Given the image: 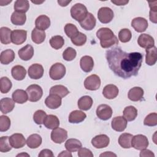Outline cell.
<instances>
[{
  "mask_svg": "<svg viewBox=\"0 0 157 157\" xmlns=\"http://www.w3.org/2000/svg\"><path fill=\"white\" fill-rule=\"evenodd\" d=\"M105 57L109 68L115 75L124 79L137 75L143 60L140 53H127L118 47L107 50Z\"/></svg>",
  "mask_w": 157,
  "mask_h": 157,
  "instance_id": "1",
  "label": "cell"
},
{
  "mask_svg": "<svg viewBox=\"0 0 157 157\" xmlns=\"http://www.w3.org/2000/svg\"><path fill=\"white\" fill-rule=\"evenodd\" d=\"M96 36L100 40L101 46L104 48H109L118 44V39L113 32L108 28H101L96 32Z\"/></svg>",
  "mask_w": 157,
  "mask_h": 157,
  "instance_id": "2",
  "label": "cell"
},
{
  "mask_svg": "<svg viewBox=\"0 0 157 157\" xmlns=\"http://www.w3.org/2000/svg\"><path fill=\"white\" fill-rule=\"evenodd\" d=\"M88 10L85 6L81 3H77L71 9V15L72 18L80 22L86 17Z\"/></svg>",
  "mask_w": 157,
  "mask_h": 157,
  "instance_id": "3",
  "label": "cell"
},
{
  "mask_svg": "<svg viewBox=\"0 0 157 157\" xmlns=\"http://www.w3.org/2000/svg\"><path fill=\"white\" fill-rule=\"evenodd\" d=\"M26 91L28 96V100L31 102L38 101L43 95L42 88L36 84H33L28 86Z\"/></svg>",
  "mask_w": 157,
  "mask_h": 157,
  "instance_id": "4",
  "label": "cell"
},
{
  "mask_svg": "<svg viewBox=\"0 0 157 157\" xmlns=\"http://www.w3.org/2000/svg\"><path fill=\"white\" fill-rule=\"evenodd\" d=\"M65 74L66 67L60 63H56L53 64L49 71V75L50 78L54 80L61 79L65 75Z\"/></svg>",
  "mask_w": 157,
  "mask_h": 157,
  "instance_id": "5",
  "label": "cell"
},
{
  "mask_svg": "<svg viewBox=\"0 0 157 157\" xmlns=\"http://www.w3.org/2000/svg\"><path fill=\"white\" fill-rule=\"evenodd\" d=\"M149 142L147 137L142 134H137L132 137L131 146L136 150H141L148 146Z\"/></svg>",
  "mask_w": 157,
  "mask_h": 157,
  "instance_id": "6",
  "label": "cell"
},
{
  "mask_svg": "<svg viewBox=\"0 0 157 157\" xmlns=\"http://www.w3.org/2000/svg\"><path fill=\"white\" fill-rule=\"evenodd\" d=\"M113 10L107 7H102L100 8L98 12V18L102 23H109L113 18Z\"/></svg>",
  "mask_w": 157,
  "mask_h": 157,
  "instance_id": "7",
  "label": "cell"
},
{
  "mask_svg": "<svg viewBox=\"0 0 157 157\" xmlns=\"http://www.w3.org/2000/svg\"><path fill=\"white\" fill-rule=\"evenodd\" d=\"M101 86V79L96 74H92L86 78L84 81V86L86 90L95 91L99 88Z\"/></svg>",
  "mask_w": 157,
  "mask_h": 157,
  "instance_id": "8",
  "label": "cell"
},
{
  "mask_svg": "<svg viewBox=\"0 0 157 157\" xmlns=\"http://www.w3.org/2000/svg\"><path fill=\"white\" fill-rule=\"evenodd\" d=\"M67 138V132L66 130L60 128H56L51 132V139L56 144H61Z\"/></svg>",
  "mask_w": 157,
  "mask_h": 157,
  "instance_id": "9",
  "label": "cell"
},
{
  "mask_svg": "<svg viewBox=\"0 0 157 157\" xmlns=\"http://www.w3.org/2000/svg\"><path fill=\"white\" fill-rule=\"evenodd\" d=\"M96 115L102 120H107L112 115V109L109 105L101 104L96 109Z\"/></svg>",
  "mask_w": 157,
  "mask_h": 157,
  "instance_id": "10",
  "label": "cell"
},
{
  "mask_svg": "<svg viewBox=\"0 0 157 157\" xmlns=\"http://www.w3.org/2000/svg\"><path fill=\"white\" fill-rule=\"evenodd\" d=\"M27 37V31L22 29H15L12 31L11 40L15 45H21L24 43Z\"/></svg>",
  "mask_w": 157,
  "mask_h": 157,
  "instance_id": "11",
  "label": "cell"
},
{
  "mask_svg": "<svg viewBox=\"0 0 157 157\" xmlns=\"http://www.w3.org/2000/svg\"><path fill=\"white\" fill-rule=\"evenodd\" d=\"M110 142L109 137L105 134L96 136L91 140L92 145L96 148H103L107 147Z\"/></svg>",
  "mask_w": 157,
  "mask_h": 157,
  "instance_id": "12",
  "label": "cell"
},
{
  "mask_svg": "<svg viewBox=\"0 0 157 157\" xmlns=\"http://www.w3.org/2000/svg\"><path fill=\"white\" fill-rule=\"evenodd\" d=\"M9 142L11 146L16 149L23 147L26 144L25 138L22 134L15 133L9 137Z\"/></svg>",
  "mask_w": 157,
  "mask_h": 157,
  "instance_id": "13",
  "label": "cell"
},
{
  "mask_svg": "<svg viewBox=\"0 0 157 157\" xmlns=\"http://www.w3.org/2000/svg\"><path fill=\"white\" fill-rule=\"evenodd\" d=\"M28 75L32 79H39L44 74L43 66L40 64H33L28 68Z\"/></svg>",
  "mask_w": 157,
  "mask_h": 157,
  "instance_id": "14",
  "label": "cell"
},
{
  "mask_svg": "<svg viewBox=\"0 0 157 157\" xmlns=\"http://www.w3.org/2000/svg\"><path fill=\"white\" fill-rule=\"evenodd\" d=\"M137 43L140 47L145 49L151 48L155 46V40L152 36L147 34H142L137 39Z\"/></svg>",
  "mask_w": 157,
  "mask_h": 157,
  "instance_id": "15",
  "label": "cell"
},
{
  "mask_svg": "<svg viewBox=\"0 0 157 157\" xmlns=\"http://www.w3.org/2000/svg\"><path fill=\"white\" fill-rule=\"evenodd\" d=\"M131 26L137 33H142L147 29L148 21L144 18L136 17L131 21Z\"/></svg>",
  "mask_w": 157,
  "mask_h": 157,
  "instance_id": "16",
  "label": "cell"
},
{
  "mask_svg": "<svg viewBox=\"0 0 157 157\" xmlns=\"http://www.w3.org/2000/svg\"><path fill=\"white\" fill-rule=\"evenodd\" d=\"M112 128L118 132H123L127 126V120L122 116L114 117L111 123Z\"/></svg>",
  "mask_w": 157,
  "mask_h": 157,
  "instance_id": "17",
  "label": "cell"
},
{
  "mask_svg": "<svg viewBox=\"0 0 157 157\" xmlns=\"http://www.w3.org/2000/svg\"><path fill=\"white\" fill-rule=\"evenodd\" d=\"M80 23V26L87 31L92 30L96 26V20L94 16L91 13L88 12L87 13L86 17L85 18L84 20L81 21Z\"/></svg>",
  "mask_w": 157,
  "mask_h": 157,
  "instance_id": "18",
  "label": "cell"
},
{
  "mask_svg": "<svg viewBox=\"0 0 157 157\" xmlns=\"http://www.w3.org/2000/svg\"><path fill=\"white\" fill-rule=\"evenodd\" d=\"M45 104L51 109H56L61 105V98L58 95L50 94L45 99Z\"/></svg>",
  "mask_w": 157,
  "mask_h": 157,
  "instance_id": "19",
  "label": "cell"
},
{
  "mask_svg": "<svg viewBox=\"0 0 157 157\" xmlns=\"http://www.w3.org/2000/svg\"><path fill=\"white\" fill-rule=\"evenodd\" d=\"M15 107V102L13 99L9 98H4L0 101V109L1 112L6 114L13 110Z\"/></svg>",
  "mask_w": 157,
  "mask_h": 157,
  "instance_id": "20",
  "label": "cell"
},
{
  "mask_svg": "<svg viewBox=\"0 0 157 157\" xmlns=\"http://www.w3.org/2000/svg\"><path fill=\"white\" fill-rule=\"evenodd\" d=\"M18 56L20 59L24 61L31 59L34 55V48L32 45L28 44L20 48L18 52Z\"/></svg>",
  "mask_w": 157,
  "mask_h": 157,
  "instance_id": "21",
  "label": "cell"
},
{
  "mask_svg": "<svg viewBox=\"0 0 157 157\" xmlns=\"http://www.w3.org/2000/svg\"><path fill=\"white\" fill-rule=\"evenodd\" d=\"M119 93V90L117 86L113 84H109L104 86L102 94L104 96L108 99L115 98Z\"/></svg>",
  "mask_w": 157,
  "mask_h": 157,
  "instance_id": "22",
  "label": "cell"
},
{
  "mask_svg": "<svg viewBox=\"0 0 157 157\" xmlns=\"http://www.w3.org/2000/svg\"><path fill=\"white\" fill-rule=\"evenodd\" d=\"M80 65L82 71H83L85 72H90L93 69V59L90 56H83L80 59Z\"/></svg>",
  "mask_w": 157,
  "mask_h": 157,
  "instance_id": "23",
  "label": "cell"
},
{
  "mask_svg": "<svg viewBox=\"0 0 157 157\" xmlns=\"http://www.w3.org/2000/svg\"><path fill=\"white\" fill-rule=\"evenodd\" d=\"M35 25L37 29L45 31L50 26V20L47 15H41L36 18Z\"/></svg>",
  "mask_w": 157,
  "mask_h": 157,
  "instance_id": "24",
  "label": "cell"
},
{
  "mask_svg": "<svg viewBox=\"0 0 157 157\" xmlns=\"http://www.w3.org/2000/svg\"><path fill=\"white\" fill-rule=\"evenodd\" d=\"M128 96L132 101H140L144 97V90L139 86L133 87L129 90Z\"/></svg>",
  "mask_w": 157,
  "mask_h": 157,
  "instance_id": "25",
  "label": "cell"
},
{
  "mask_svg": "<svg viewBox=\"0 0 157 157\" xmlns=\"http://www.w3.org/2000/svg\"><path fill=\"white\" fill-rule=\"evenodd\" d=\"M156 47L155 46L145 49L146 56H145V63L149 66L154 65L157 60V53Z\"/></svg>",
  "mask_w": 157,
  "mask_h": 157,
  "instance_id": "26",
  "label": "cell"
},
{
  "mask_svg": "<svg viewBox=\"0 0 157 157\" xmlns=\"http://www.w3.org/2000/svg\"><path fill=\"white\" fill-rule=\"evenodd\" d=\"M11 74L13 78L17 80H23L26 75V71L25 67L21 65L13 66L11 70Z\"/></svg>",
  "mask_w": 157,
  "mask_h": 157,
  "instance_id": "27",
  "label": "cell"
},
{
  "mask_svg": "<svg viewBox=\"0 0 157 157\" xmlns=\"http://www.w3.org/2000/svg\"><path fill=\"white\" fill-rule=\"evenodd\" d=\"M12 99L15 102L18 104H23L28 100V96L26 91L18 89L13 92Z\"/></svg>",
  "mask_w": 157,
  "mask_h": 157,
  "instance_id": "28",
  "label": "cell"
},
{
  "mask_svg": "<svg viewBox=\"0 0 157 157\" xmlns=\"http://www.w3.org/2000/svg\"><path fill=\"white\" fill-rule=\"evenodd\" d=\"M86 117V115L81 110H74L69 116V121L71 123H79L83 121Z\"/></svg>",
  "mask_w": 157,
  "mask_h": 157,
  "instance_id": "29",
  "label": "cell"
},
{
  "mask_svg": "<svg viewBox=\"0 0 157 157\" xmlns=\"http://www.w3.org/2000/svg\"><path fill=\"white\" fill-rule=\"evenodd\" d=\"M44 124L48 129H54L59 126V120L56 115H48L45 118Z\"/></svg>",
  "mask_w": 157,
  "mask_h": 157,
  "instance_id": "30",
  "label": "cell"
},
{
  "mask_svg": "<svg viewBox=\"0 0 157 157\" xmlns=\"http://www.w3.org/2000/svg\"><path fill=\"white\" fill-rule=\"evenodd\" d=\"M15 53L11 49H7L2 51L0 55V61L2 64H8L15 59Z\"/></svg>",
  "mask_w": 157,
  "mask_h": 157,
  "instance_id": "31",
  "label": "cell"
},
{
  "mask_svg": "<svg viewBox=\"0 0 157 157\" xmlns=\"http://www.w3.org/2000/svg\"><path fill=\"white\" fill-rule=\"evenodd\" d=\"M42 137L37 134H33L30 135L27 140L26 144L30 148H37L42 144Z\"/></svg>",
  "mask_w": 157,
  "mask_h": 157,
  "instance_id": "32",
  "label": "cell"
},
{
  "mask_svg": "<svg viewBox=\"0 0 157 157\" xmlns=\"http://www.w3.org/2000/svg\"><path fill=\"white\" fill-rule=\"evenodd\" d=\"M46 34L45 31L40 30L36 28H34L31 33V39L33 42L37 44L42 43L45 39Z\"/></svg>",
  "mask_w": 157,
  "mask_h": 157,
  "instance_id": "33",
  "label": "cell"
},
{
  "mask_svg": "<svg viewBox=\"0 0 157 157\" xmlns=\"http://www.w3.org/2000/svg\"><path fill=\"white\" fill-rule=\"evenodd\" d=\"M93 99L89 96H83L78 101V107L83 110H88L90 109L93 105Z\"/></svg>",
  "mask_w": 157,
  "mask_h": 157,
  "instance_id": "34",
  "label": "cell"
},
{
  "mask_svg": "<svg viewBox=\"0 0 157 157\" xmlns=\"http://www.w3.org/2000/svg\"><path fill=\"white\" fill-rule=\"evenodd\" d=\"M133 136L129 133H123L118 138V144L123 148H130L131 146V140Z\"/></svg>",
  "mask_w": 157,
  "mask_h": 157,
  "instance_id": "35",
  "label": "cell"
},
{
  "mask_svg": "<svg viewBox=\"0 0 157 157\" xmlns=\"http://www.w3.org/2000/svg\"><path fill=\"white\" fill-rule=\"evenodd\" d=\"M137 116V110L134 106L126 107L123 110V117L128 121H131L136 119Z\"/></svg>",
  "mask_w": 157,
  "mask_h": 157,
  "instance_id": "36",
  "label": "cell"
},
{
  "mask_svg": "<svg viewBox=\"0 0 157 157\" xmlns=\"http://www.w3.org/2000/svg\"><path fill=\"white\" fill-rule=\"evenodd\" d=\"M82 143L76 139H69L65 143V148L71 152H75L82 148Z\"/></svg>",
  "mask_w": 157,
  "mask_h": 157,
  "instance_id": "37",
  "label": "cell"
},
{
  "mask_svg": "<svg viewBox=\"0 0 157 157\" xmlns=\"http://www.w3.org/2000/svg\"><path fill=\"white\" fill-rule=\"evenodd\" d=\"M12 31L7 27H1L0 29L1 42L3 44H9L11 40Z\"/></svg>",
  "mask_w": 157,
  "mask_h": 157,
  "instance_id": "38",
  "label": "cell"
},
{
  "mask_svg": "<svg viewBox=\"0 0 157 157\" xmlns=\"http://www.w3.org/2000/svg\"><path fill=\"white\" fill-rule=\"evenodd\" d=\"M69 93L67 88L61 85H57L52 86L50 90V94H56L59 97L64 98Z\"/></svg>",
  "mask_w": 157,
  "mask_h": 157,
  "instance_id": "39",
  "label": "cell"
},
{
  "mask_svg": "<svg viewBox=\"0 0 157 157\" xmlns=\"http://www.w3.org/2000/svg\"><path fill=\"white\" fill-rule=\"evenodd\" d=\"M11 22L15 25H23L26 20V16L25 13L13 12L10 18Z\"/></svg>",
  "mask_w": 157,
  "mask_h": 157,
  "instance_id": "40",
  "label": "cell"
},
{
  "mask_svg": "<svg viewBox=\"0 0 157 157\" xmlns=\"http://www.w3.org/2000/svg\"><path fill=\"white\" fill-rule=\"evenodd\" d=\"M13 8L15 12L25 13L29 8V1L27 0H17L14 3Z\"/></svg>",
  "mask_w": 157,
  "mask_h": 157,
  "instance_id": "41",
  "label": "cell"
},
{
  "mask_svg": "<svg viewBox=\"0 0 157 157\" xmlns=\"http://www.w3.org/2000/svg\"><path fill=\"white\" fill-rule=\"evenodd\" d=\"M49 42L53 48L55 50H58L62 48V47L64 45V40L62 36L57 35L52 37L50 39Z\"/></svg>",
  "mask_w": 157,
  "mask_h": 157,
  "instance_id": "42",
  "label": "cell"
},
{
  "mask_svg": "<svg viewBox=\"0 0 157 157\" xmlns=\"http://www.w3.org/2000/svg\"><path fill=\"white\" fill-rule=\"evenodd\" d=\"M0 90L2 93H7L11 89L12 84L10 80L7 77H2L0 80Z\"/></svg>",
  "mask_w": 157,
  "mask_h": 157,
  "instance_id": "43",
  "label": "cell"
},
{
  "mask_svg": "<svg viewBox=\"0 0 157 157\" xmlns=\"http://www.w3.org/2000/svg\"><path fill=\"white\" fill-rule=\"evenodd\" d=\"M12 147L9 142V137L2 136L0 138V151L2 153L8 152L11 150Z\"/></svg>",
  "mask_w": 157,
  "mask_h": 157,
  "instance_id": "44",
  "label": "cell"
},
{
  "mask_svg": "<svg viewBox=\"0 0 157 157\" xmlns=\"http://www.w3.org/2000/svg\"><path fill=\"white\" fill-rule=\"evenodd\" d=\"M64 32L67 37L72 39L75 37L79 31L75 25L72 23H67L64 26Z\"/></svg>",
  "mask_w": 157,
  "mask_h": 157,
  "instance_id": "45",
  "label": "cell"
},
{
  "mask_svg": "<svg viewBox=\"0 0 157 157\" xmlns=\"http://www.w3.org/2000/svg\"><path fill=\"white\" fill-rule=\"evenodd\" d=\"M149 6L150 8V20L154 23H157V7L156 4L157 1H149L148 2Z\"/></svg>",
  "mask_w": 157,
  "mask_h": 157,
  "instance_id": "46",
  "label": "cell"
},
{
  "mask_svg": "<svg viewBox=\"0 0 157 157\" xmlns=\"http://www.w3.org/2000/svg\"><path fill=\"white\" fill-rule=\"evenodd\" d=\"M132 37V34L129 29L124 28L118 33V39L121 42L125 43L129 42Z\"/></svg>",
  "mask_w": 157,
  "mask_h": 157,
  "instance_id": "47",
  "label": "cell"
},
{
  "mask_svg": "<svg viewBox=\"0 0 157 157\" xmlns=\"http://www.w3.org/2000/svg\"><path fill=\"white\" fill-rule=\"evenodd\" d=\"M71 41L76 46H82L86 42V36L82 33L78 32L75 37L71 39Z\"/></svg>",
  "mask_w": 157,
  "mask_h": 157,
  "instance_id": "48",
  "label": "cell"
},
{
  "mask_svg": "<svg viewBox=\"0 0 157 157\" xmlns=\"http://www.w3.org/2000/svg\"><path fill=\"white\" fill-rule=\"evenodd\" d=\"M47 117V113L42 110H38L36 111L33 115V120L37 124H44L45 118Z\"/></svg>",
  "mask_w": 157,
  "mask_h": 157,
  "instance_id": "49",
  "label": "cell"
},
{
  "mask_svg": "<svg viewBox=\"0 0 157 157\" xmlns=\"http://www.w3.org/2000/svg\"><path fill=\"white\" fill-rule=\"evenodd\" d=\"M77 55L75 50L72 47H67L63 53V58L67 61H72Z\"/></svg>",
  "mask_w": 157,
  "mask_h": 157,
  "instance_id": "50",
  "label": "cell"
},
{
  "mask_svg": "<svg viewBox=\"0 0 157 157\" xmlns=\"http://www.w3.org/2000/svg\"><path fill=\"white\" fill-rule=\"evenodd\" d=\"M144 124L145 126H155L157 125V114L155 112L148 114L144 121Z\"/></svg>",
  "mask_w": 157,
  "mask_h": 157,
  "instance_id": "51",
  "label": "cell"
},
{
  "mask_svg": "<svg viewBox=\"0 0 157 157\" xmlns=\"http://www.w3.org/2000/svg\"><path fill=\"white\" fill-rule=\"evenodd\" d=\"M10 126V120L6 115L0 116V131L5 132L7 131Z\"/></svg>",
  "mask_w": 157,
  "mask_h": 157,
  "instance_id": "52",
  "label": "cell"
},
{
  "mask_svg": "<svg viewBox=\"0 0 157 157\" xmlns=\"http://www.w3.org/2000/svg\"><path fill=\"white\" fill-rule=\"evenodd\" d=\"M78 156L79 157H93V153L88 148H80L78 150Z\"/></svg>",
  "mask_w": 157,
  "mask_h": 157,
  "instance_id": "53",
  "label": "cell"
},
{
  "mask_svg": "<svg viewBox=\"0 0 157 157\" xmlns=\"http://www.w3.org/2000/svg\"><path fill=\"white\" fill-rule=\"evenodd\" d=\"M38 156L39 157H53L54 155L52 150L49 149H44L40 151Z\"/></svg>",
  "mask_w": 157,
  "mask_h": 157,
  "instance_id": "54",
  "label": "cell"
},
{
  "mask_svg": "<svg viewBox=\"0 0 157 157\" xmlns=\"http://www.w3.org/2000/svg\"><path fill=\"white\" fill-rule=\"evenodd\" d=\"M140 157H147V156L155 157V154L151 150L144 148L141 150V151L140 153Z\"/></svg>",
  "mask_w": 157,
  "mask_h": 157,
  "instance_id": "55",
  "label": "cell"
},
{
  "mask_svg": "<svg viewBox=\"0 0 157 157\" xmlns=\"http://www.w3.org/2000/svg\"><path fill=\"white\" fill-rule=\"evenodd\" d=\"M111 2L117 6H124L128 3L129 1H122V0H112Z\"/></svg>",
  "mask_w": 157,
  "mask_h": 157,
  "instance_id": "56",
  "label": "cell"
},
{
  "mask_svg": "<svg viewBox=\"0 0 157 157\" xmlns=\"http://www.w3.org/2000/svg\"><path fill=\"white\" fill-rule=\"evenodd\" d=\"M58 156H64V157H68V156H70V157H72V154L71 153V151H68V150H64V151H63L61 152V153H59Z\"/></svg>",
  "mask_w": 157,
  "mask_h": 157,
  "instance_id": "57",
  "label": "cell"
},
{
  "mask_svg": "<svg viewBox=\"0 0 157 157\" xmlns=\"http://www.w3.org/2000/svg\"><path fill=\"white\" fill-rule=\"evenodd\" d=\"M100 156H117V155L111 152V151H105L104 153H102L100 155Z\"/></svg>",
  "mask_w": 157,
  "mask_h": 157,
  "instance_id": "58",
  "label": "cell"
},
{
  "mask_svg": "<svg viewBox=\"0 0 157 157\" xmlns=\"http://www.w3.org/2000/svg\"><path fill=\"white\" fill-rule=\"evenodd\" d=\"M71 2V1H61V0H58V3L62 7H65L67 6L68 4H69Z\"/></svg>",
  "mask_w": 157,
  "mask_h": 157,
  "instance_id": "59",
  "label": "cell"
},
{
  "mask_svg": "<svg viewBox=\"0 0 157 157\" xmlns=\"http://www.w3.org/2000/svg\"><path fill=\"white\" fill-rule=\"evenodd\" d=\"M29 156V155L27 153H20V154H18L17 155V156Z\"/></svg>",
  "mask_w": 157,
  "mask_h": 157,
  "instance_id": "60",
  "label": "cell"
}]
</instances>
